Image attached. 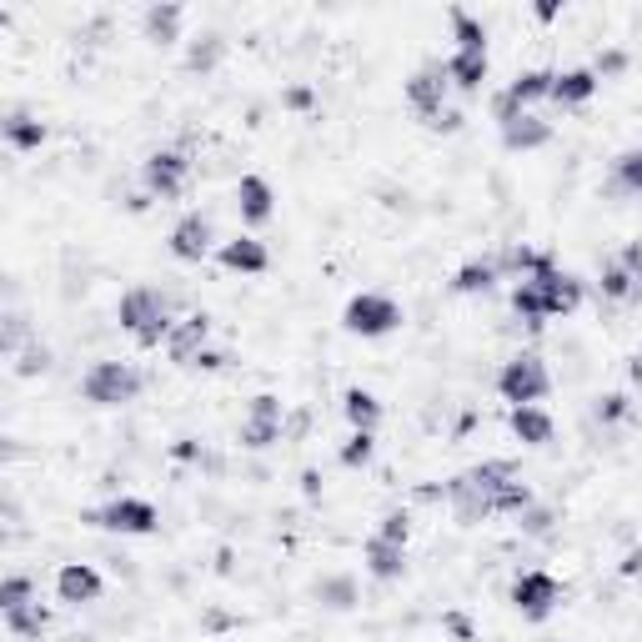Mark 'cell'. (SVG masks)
<instances>
[{
	"label": "cell",
	"mask_w": 642,
	"mask_h": 642,
	"mask_svg": "<svg viewBox=\"0 0 642 642\" xmlns=\"http://www.w3.org/2000/svg\"><path fill=\"white\" fill-rule=\"evenodd\" d=\"M527 281L537 286L547 321H552V316H567V311H577V306H582V281H577L572 271H562V266H547V271H537V276H527Z\"/></svg>",
	"instance_id": "obj_10"
},
{
	"label": "cell",
	"mask_w": 642,
	"mask_h": 642,
	"mask_svg": "<svg viewBox=\"0 0 642 642\" xmlns=\"http://www.w3.org/2000/svg\"><path fill=\"white\" fill-rule=\"evenodd\" d=\"M517 477V467L512 462H477V467H467L462 477H452L447 482V502H452V512H457V522H467V527H477L482 517H497V492L507 487Z\"/></svg>",
	"instance_id": "obj_1"
},
{
	"label": "cell",
	"mask_w": 642,
	"mask_h": 642,
	"mask_svg": "<svg viewBox=\"0 0 642 642\" xmlns=\"http://www.w3.org/2000/svg\"><path fill=\"white\" fill-rule=\"evenodd\" d=\"M377 457V432H352L342 447H337V462L342 467H367Z\"/></svg>",
	"instance_id": "obj_35"
},
{
	"label": "cell",
	"mask_w": 642,
	"mask_h": 642,
	"mask_svg": "<svg viewBox=\"0 0 642 642\" xmlns=\"http://www.w3.org/2000/svg\"><path fill=\"white\" fill-rule=\"evenodd\" d=\"M497 261L492 256H472V261H462L457 266V276H452V291L457 296H487L492 286H497Z\"/></svg>",
	"instance_id": "obj_25"
},
{
	"label": "cell",
	"mask_w": 642,
	"mask_h": 642,
	"mask_svg": "<svg viewBox=\"0 0 642 642\" xmlns=\"http://www.w3.org/2000/svg\"><path fill=\"white\" fill-rule=\"evenodd\" d=\"M592 71H597V81H612V76H622V71H627V51H622V46H607V51H597Z\"/></svg>",
	"instance_id": "obj_37"
},
{
	"label": "cell",
	"mask_w": 642,
	"mask_h": 642,
	"mask_svg": "<svg viewBox=\"0 0 642 642\" xmlns=\"http://www.w3.org/2000/svg\"><path fill=\"white\" fill-rule=\"evenodd\" d=\"M21 342H26V316H21V311H6V332H0V352H6V357H16V352H21Z\"/></svg>",
	"instance_id": "obj_39"
},
{
	"label": "cell",
	"mask_w": 642,
	"mask_h": 642,
	"mask_svg": "<svg viewBox=\"0 0 642 642\" xmlns=\"http://www.w3.org/2000/svg\"><path fill=\"white\" fill-rule=\"evenodd\" d=\"M557 602H562V582H557L552 572L527 567V572H517V577H512V607H517L527 622L552 617V607H557Z\"/></svg>",
	"instance_id": "obj_8"
},
{
	"label": "cell",
	"mask_w": 642,
	"mask_h": 642,
	"mask_svg": "<svg viewBox=\"0 0 642 642\" xmlns=\"http://www.w3.org/2000/svg\"><path fill=\"white\" fill-rule=\"evenodd\" d=\"M532 16H537V21H557V16H562V6H557V0H542V6H537Z\"/></svg>",
	"instance_id": "obj_49"
},
{
	"label": "cell",
	"mask_w": 642,
	"mask_h": 642,
	"mask_svg": "<svg viewBox=\"0 0 642 642\" xmlns=\"http://www.w3.org/2000/svg\"><path fill=\"white\" fill-rule=\"evenodd\" d=\"M617 572H622V577H642V547H637V552H627Z\"/></svg>",
	"instance_id": "obj_47"
},
{
	"label": "cell",
	"mask_w": 642,
	"mask_h": 642,
	"mask_svg": "<svg viewBox=\"0 0 642 642\" xmlns=\"http://www.w3.org/2000/svg\"><path fill=\"white\" fill-rule=\"evenodd\" d=\"M81 522L101 527V532H121V537H151L161 527V512L146 502V497H111L106 507L86 512Z\"/></svg>",
	"instance_id": "obj_5"
},
{
	"label": "cell",
	"mask_w": 642,
	"mask_h": 642,
	"mask_svg": "<svg viewBox=\"0 0 642 642\" xmlns=\"http://www.w3.org/2000/svg\"><path fill=\"white\" fill-rule=\"evenodd\" d=\"M311 597H316L321 607H332V612H352V607H357V577H347V572H321V577L311 582Z\"/></svg>",
	"instance_id": "obj_23"
},
{
	"label": "cell",
	"mask_w": 642,
	"mask_h": 642,
	"mask_svg": "<svg viewBox=\"0 0 642 642\" xmlns=\"http://www.w3.org/2000/svg\"><path fill=\"white\" fill-rule=\"evenodd\" d=\"M447 16H452V41H457V51H487V26H482L472 11L452 6Z\"/></svg>",
	"instance_id": "obj_30"
},
{
	"label": "cell",
	"mask_w": 642,
	"mask_h": 642,
	"mask_svg": "<svg viewBox=\"0 0 642 642\" xmlns=\"http://www.w3.org/2000/svg\"><path fill=\"white\" fill-rule=\"evenodd\" d=\"M597 291H602L607 301H637V296H642V286L622 271V261H602V271H597Z\"/></svg>",
	"instance_id": "obj_29"
},
{
	"label": "cell",
	"mask_w": 642,
	"mask_h": 642,
	"mask_svg": "<svg viewBox=\"0 0 642 642\" xmlns=\"http://www.w3.org/2000/svg\"><path fill=\"white\" fill-rule=\"evenodd\" d=\"M191 367H196V372H221V367H226V352H216V347H206V352H201V357H196Z\"/></svg>",
	"instance_id": "obj_44"
},
{
	"label": "cell",
	"mask_w": 642,
	"mask_h": 642,
	"mask_svg": "<svg viewBox=\"0 0 642 642\" xmlns=\"http://www.w3.org/2000/svg\"><path fill=\"white\" fill-rule=\"evenodd\" d=\"M221 266L226 271H241V276H261L266 266H271V251L256 241V236H231V241H221Z\"/></svg>",
	"instance_id": "obj_18"
},
{
	"label": "cell",
	"mask_w": 642,
	"mask_h": 642,
	"mask_svg": "<svg viewBox=\"0 0 642 642\" xmlns=\"http://www.w3.org/2000/svg\"><path fill=\"white\" fill-rule=\"evenodd\" d=\"M497 392H502V402H512V407H537V402L552 392V372H547V362H542V357L517 352V357H507V362H502V372H497Z\"/></svg>",
	"instance_id": "obj_3"
},
{
	"label": "cell",
	"mask_w": 642,
	"mask_h": 642,
	"mask_svg": "<svg viewBox=\"0 0 642 642\" xmlns=\"http://www.w3.org/2000/svg\"><path fill=\"white\" fill-rule=\"evenodd\" d=\"M632 417V397L627 392H602L597 402H592V422L597 427H617V422H627Z\"/></svg>",
	"instance_id": "obj_34"
},
{
	"label": "cell",
	"mask_w": 642,
	"mask_h": 642,
	"mask_svg": "<svg viewBox=\"0 0 642 642\" xmlns=\"http://www.w3.org/2000/svg\"><path fill=\"white\" fill-rule=\"evenodd\" d=\"M617 196H642V146H627L617 161H612V181H607Z\"/></svg>",
	"instance_id": "obj_27"
},
{
	"label": "cell",
	"mask_w": 642,
	"mask_h": 642,
	"mask_svg": "<svg viewBox=\"0 0 642 642\" xmlns=\"http://www.w3.org/2000/svg\"><path fill=\"white\" fill-rule=\"evenodd\" d=\"M301 492L306 497H321V472H301Z\"/></svg>",
	"instance_id": "obj_48"
},
{
	"label": "cell",
	"mask_w": 642,
	"mask_h": 642,
	"mask_svg": "<svg viewBox=\"0 0 642 642\" xmlns=\"http://www.w3.org/2000/svg\"><path fill=\"white\" fill-rule=\"evenodd\" d=\"M442 622H447V627H452V632H457L462 642H472V627H467V617H462V612H447Z\"/></svg>",
	"instance_id": "obj_46"
},
{
	"label": "cell",
	"mask_w": 642,
	"mask_h": 642,
	"mask_svg": "<svg viewBox=\"0 0 642 642\" xmlns=\"http://www.w3.org/2000/svg\"><path fill=\"white\" fill-rule=\"evenodd\" d=\"M427 126H432V131H457V126H462V111H452V106H447V111H442V116H432Z\"/></svg>",
	"instance_id": "obj_45"
},
{
	"label": "cell",
	"mask_w": 642,
	"mask_h": 642,
	"mask_svg": "<svg viewBox=\"0 0 642 642\" xmlns=\"http://www.w3.org/2000/svg\"><path fill=\"white\" fill-rule=\"evenodd\" d=\"M171 457H176V462H211V457H206V447H201L196 437H181V442L171 447Z\"/></svg>",
	"instance_id": "obj_43"
},
{
	"label": "cell",
	"mask_w": 642,
	"mask_h": 642,
	"mask_svg": "<svg viewBox=\"0 0 642 642\" xmlns=\"http://www.w3.org/2000/svg\"><path fill=\"white\" fill-rule=\"evenodd\" d=\"M507 427H512V437H517L522 447H547L552 432H557L552 412H542V407H512V412H507Z\"/></svg>",
	"instance_id": "obj_21"
},
{
	"label": "cell",
	"mask_w": 642,
	"mask_h": 642,
	"mask_svg": "<svg viewBox=\"0 0 642 642\" xmlns=\"http://www.w3.org/2000/svg\"><path fill=\"white\" fill-rule=\"evenodd\" d=\"M362 562H367V572H372L377 582H397V577L407 572V547L372 532V537L362 542Z\"/></svg>",
	"instance_id": "obj_17"
},
{
	"label": "cell",
	"mask_w": 642,
	"mask_h": 642,
	"mask_svg": "<svg viewBox=\"0 0 642 642\" xmlns=\"http://www.w3.org/2000/svg\"><path fill=\"white\" fill-rule=\"evenodd\" d=\"M136 392H141V372L131 362H96L81 377V397L91 407H126L136 402Z\"/></svg>",
	"instance_id": "obj_4"
},
{
	"label": "cell",
	"mask_w": 642,
	"mask_h": 642,
	"mask_svg": "<svg viewBox=\"0 0 642 642\" xmlns=\"http://www.w3.org/2000/svg\"><path fill=\"white\" fill-rule=\"evenodd\" d=\"M0 136H6L16 151H41V141H46V121H41L36 111H26V106H11V111H6V121H0Z\"/></svg>",
	"instance_id": "obj_22"
},
{
	"label": "cell",
	"mask_w": 642,
	"mask_h": 642,
	"mask_svg": "<svg viewBox=\"0 0 642 642\" xmlns=\"http://www.w3.org/2000/svg\"><path fill=\"white\" fill-rule=\"evenodd\" d=\"M6 627H11V637H21V642H36V637L51 627V612H46V607H41V597H36V602H26V607L6 612Z\"/></svg>",
	"instance_id": "obj_28"
},
{
	"label": "cell",
	"mask_w": 642,
	"mask_h": 642,
	"mask_svg": "<svg viewBox=\"0 0 642 642\" xmlns=\"http://www.w3.org/2000/svg\"><path fill=\"white\" fill-rule=\"evenodd\" d=\"M552 141V121H542L537 111H522V116H512L507 126H502V146L507 151H537V146H547Z\"/></svg>",
	"instance_id": "obj_20"
},
{
	"label": "cell",
	"mask_w": 642,
	"mask_h": 642,
	"mask_svg": "<svg viewBox=\"0 0 642 642\" xmlns=\"http://www.w3.org/2000/svg\"><path fill=\"white\" fill-rule=\"evenodd\" d=\"M36 602V577L31 572H6V582H0V612H16Z\"/></svg>",
	"instance_id": "obj_33"
},
{
	"label": "cell",
	"mask_w": 642,
	"mask_h": 642,
	"mask_svg": "<svg viewBox=\"0 0 642 642\" xmlns=\"http://www.w3.org/2000/svg\"><path fill=\"white\" fill-rule=\"evenodd\" d=\"M281 106H286V111H311V106H316V91H311V86H286V91H281Z\"/></svg>",
	"instance_id": "obj_41"
},
{
	"label": "cell",
	"mask_w": 642,
	"mask_h": 642,
	"mask_svg": "<svg viewBox=\"0 0 642 642\" xmlns=\"http://www.w3.org/2000/svg\"><path fill=\"white\" fill-rule=\"evenodd\" d=\"M447 81L457 86V91H482V81H487V51H452L447 61Z\"/></svg>",
	"instance_id": "obj_24"
},
{
	"label": "cell",
	"mask_w": 642,
	"mask_h": 642,
	"mask_svg": "<svg viewBox=\"0 0 642 642\" xmlns=\"http://www.w3.org/2000/svg\"><path fill=\"white\" fill-rule=\"evenodd\" d=\"M101 592H106V582H101V572H96L91 562H66V567L56 572V597H61L66 607L101 602Z\"/></svg>",
	"instance_id": "obj_13"
},
{
	"label": "cell",
	"mask_w": 642,
	"mask_h": 642,
	"mask_svg": "<svg viewBox=\"0 0 642 642\" xmlns=\"http://www.w3.org/2000/svg\"><path fill=\"white\" fill-rule=\"evenodd\" d=\"M236 617H226V612H206V627H231Z\"/></svg>",
	"instance_id": "obj_51"
},
{
	"label": "cell",
	"mask_w": 642,
	"mask_h": 642,
	"mask_svg": "<svg viewBox=\"0 0 642 642\" xmlns=\"http://www.w3.org/2000/svg\"><path fill=\"white\" fill-rule=\"evenodd\" d=\"M342 412H347L352 432H377V422H382V402H377L367 387H347V397H342Z\"/></svg>",
	"instance_id": "obj_26"
},
{
	"label": "cell",
	"mask_w": 642,
	"mask_h": 642,
	"mask_svg": "<svg viewBox=\"0 0 642 642\" xmlns=\"http://www.w3.org/2000/svg\"><path fill=\"white\" fill-rule=\"evenodd\" d=\"M377 537H387V542H402V547H407V537H412V517H407L402 507H392V512L382 517V527H377Z\"/></svg>",
	"instance_id": "obj_38"
},
{
	"label": "cell",
	"mask_w": 642,
	"mask_h": 642,
	"mask_svg": "<svg viewBox=\"0 0 642 642\" xmlns=\"http://www.w3.org/2000/svg\"><path fill=\"white\" fill-rule=\"evenodd\" d=\"M171 296L156 291V286H131L121 301H116V321H121V332L136 337V347H161L176 327V316H171Z\"/></svg>",
	"instance_id": "obj_2"
},
{
	"label": "cell",
	"mask_w": 642,
	"mask_h": 642,
	"mask_svg": "<svg viewBox=\"0 0 642 642\" xmlns=\"http://www.w3.org/2000/svg\"><path fill=\"white\" fill-rule=\"evenodd\" d=\"M447 66L442 61H432V66H422V71H412V81H407V101H412V111L422 116V121H432V116H442L447 111Z\"/></svg>",
	"instance_id": "obj_11"
},
{
	"label": "cell",
	"mask_w": 642,
	"mask_h": 642,
	"mask_svg": "<svg viewBox=\"0 0 642 642\" xmlns=\"http://www.w3.org/2000/svg\"><path fill=\"white\" fill-rule=\"evenodd\" d=\"M211 241H216V226H211V216L206 211H186L176 226H171V256L176 261H206L211 256Z\"/></svg>",
	"instance_id": "obj_12"
},
{
	"label": "cell",
	"mask_w": 642,
	"mask_h": 642,
	"mask_svg": "<svg viewBox=\"0 0 642 642\" xmlns=\"http://www.w3.org/2000/svg\"><path fill=\"white\" fill-rule=\"evenodd\" d=\"M281 427H286L281 397L256 392V397H251V412H246V422H241V447H246V452H266V447L281 442Z\"/></svg>",
	"instance_id": "obj_9"
},
{
	"label": "cell",
	"mask_w": 642,
	"mask_h": 642,
	"mask_svg": "<svg viewBox=\"0 0 642 642\" xmlns=\"http://www.w3.org/2000/svg\"><path fill=\"white\" fill-rule=\"evenodd\" d=\"M627 377H632V387H642V347L632 352V362H627Z\"/></svg>",
	"instance_id": "obj_50"
},
{
	"label": "cell",
	"mask_w": 642,
	"mask_h": 642,
	"mask_svg": "<svg viewBox=\"0 0 642 642\" xmlns=\"http://www.w3.org/2000/svg\"><path fill=\"white\" fill-rule=\"evenodd\" d=\"M186 181H191V161H186V151H176V146L151 151V156L141 161V186L151 191V201H176V196L186 191Z\"/></svg>",
	"instance_id": "obj_7"
},
{
	"label": "cell",
	"mask_w": 642,
	"mask_h": 642,
	"mask_svg": "<svg viewBox=\"0 0 642 642\" xmlns=\"http://www.w3.org/2000/svg\"><path fill=\"white\" fill-rule=\"evenodd\" d=\"M617 261H622V271H627V276L642 286V241H627V246L617 251Z\"/></svg>",
	"instance_id": "obj_42"
},
{
	"label": "cell",
	"mask_w": 642,
	"mask_h": 642,
	"mask_svg": "<svg viewBox=\"0 0 642 642\" xmlns=\"http://www.w3.org/2000/svg\"><path fill=\"white\" fill-rule=\"evenodd\" d=\"M206 337H211V316H186V321H176L171 327V337H166V352L181 362V367H191L201 352H206Z\"/></svg>",
	"instance_id": "obj_16"
},
{
	"label": "cell",
	"mask_w": 642,
	"mask_h": 642,
	"mask_svg": "<svg viewBox=\"0 0 642 642\" xmlns=\"http://www.w3.org/2000/svg\"><path fill=\"white\" fill-rule=\"evenodd\" d=\"M597 71L592 66H572V71H552V91H547V101L552 106H562V111H572V106H587L592 96H597Z\"/></svg>",
	"instance_id": "obj_15"
},
{
	"label": "cell",
	"mask_w": 642,
	"mask_h": 642,
	"mask_svg": "<svg viewBox=\"0 0 642 642\" xmlns=\"http://www.w3.org/2000/svg\"><path fill=\"white\" fill-rule=\"evenodd\" d=\"M342 321H347L352 337H387V332L402 327V306H397L387 291H357V296L347 301Z\"/></svg>",
	"instance_id": "obj_6"
},
{
	"label": "cell",
	"mask_w": 642,
	"mask_h": 642,
	"mask_svg": "<svg viewBox=\"0 0 642 642\" xmlns=\"http://www.w3.org/2000/svg\"><path fill=\"white\" fill-rule=\"evenodd\" d=\"M512 311L522 316V327H532V332L547 327V311H542V296H537L532 281H517V286H512Z\"/></svg>",
	"instance_id": "obj_31"
},
{
	"label": "cell",
	"mask_w": 642,
	"mask_h": 642,
	"mask_svg": "<svg viewBox=\"0 0 642 642\" xmlns=\"http://www.w3.org/2000/svg\"><path fill=\"white\" fill-rule=\"evenodd\" d=\"M517 522H522V532H532V537H547V532H552V512H547V507H537V502H532Z\"/></svg>",
	"instance_id": "obj_40"
},
{
	"label": "cell",
	"mask_w": 642,
	"mask_h": 642,
	"mask_svg": "<svg viewBox=\"0 0 642 642\" xmlns=\"http://www.w3.org/2000/svg\"><path fill=\"white\" fill-rule=\"evenodd\" d=\"M181 21H186V11L176 6V0H156V6H146V16H141V31H146L151 46H176L181 41Z\"/></svg>",
	"instance_id": "obj_19"
},
{
	"label": "cell",
	"mask_w": 642,
	"mask_h": 642,
	"mask_svg": "<svg viewBox=\"0 0 642 642\" xmlns=\"http://www.w3.org/2000/svg\"><path fill=\"white\" fill-rule=\"evenodd\" d=\"M221 56H226V41H221L216 31H201V36L191 41V51H186V66L206 76V71H216V66H221Z\"/></svg>",
	"instance_id": "obj_32"
},
{
	"label": "cell",
	"mask_w": 642,
	"mask_h": 642,
	"mask_svg": "<svg viewBox=\"0 0 642 642\" xmlns=\"http://www.w3.org/2000/svg\"><path fill=\"white\" fill-rule=\"evenodd\" d=\"M236 211H241L246 226H266V221L276 216V191H271V181L256 176V171H246V176L236 181Z\"/></svg>",
	"instance_id": "obj_14"
},
{
	"label": "cell",
	"mask_w": 642,
	"mask_h": 642,
	"mask_svg": "<svg viewBox=\"0 0 642 642\" xmlns=\"http://www.w3.org/2000/svg\"><path fill=\"white\" fill-rule=\"evenodd\" d=\"M16 372H21V377H41V372H51V347H46V342H26V347H21Z\"/></svg>",
	"instance_id": "obj_36"
}]
</instances>
